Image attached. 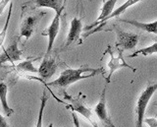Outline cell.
Segmentation results:
<instances>
[{
	"label": "cell",
	"mask_w": 157,
	"mask_h": 127,
	"mask_svg": "<svg viewBox=\"0 0 157 127\" xmlns=\"http://www.w3.org/2000/svg\"><path fill=\"white\" fill-rule=\"evenodd\" d=\"M99 73H104V69L103 68H90L85 65L76 68V69L68 68L61 72L60 76L56 80L47 83L46 86L55 87L58 89H66L67 87L73 85L74 83L83 79H88Z\"/></svg>",
	"instance_id": "cell-1"
},
{
	"label": "cell",
	"mask_w": 157,
	"mask_h": 127,
	"mask_svg": "<svg viewBox=\"0 0 157 127\" xmlns=\"http://www.w3.org/2000/svg\"><path fill=\"white\" fill-rule=\"evenodd\" d=\"M156 91H157V81L155 83L149 84L140 95L136 105V127H142V124L144 123L146 107L148 105L152 96L155 94Z\"/></svg>",
	"instance_id": "cell-2"
},
{
	"label": "cell",
	"mask_w": 157,
	"mask_h": 127,
	"mask_svg": "<svg viewBox=\"0 0 157 127\" xmlns=\"http://www.w3.org/2000/svg\"><path fill=\"white\" fill-rule=\"evenodd\" d=\"M108 54L109 55V60L107 62V66H108V76L105 77V80L107 83H110L111 80V77L113 75L116 70L120 69V68L123 67H126V68H129L132 71L136 72V69L134 67H132L131 65H129L128 63L126 62V60L124 59L123 57V51L120 50H116V51H113L111 46H108L106 50L103 53V55H106Z\"/></svg>",
	"instance_id": "cell-3"
},
{
	"label": "cell",
	"mask_w": 157,
	"mask_h": 127,
	"mask_svg": "<svg viewBox=\"0 0 157 127\" xmlns=\"http://www.w3.org/2000/svg\"><path fill=\"white\" fill-rule=\"evenodd\" d=\"M45 15V12H37L33 14H29V15L22 17L21 26H20V38L24 37L28 41L31 38L36 29L40 22L41 18Z\"/></svg>",
	"instance_id": "cell-4"
},
{
	"label": "cell",
	"mask_w": 157,
	"mask_h": 127,
	"mask_svg": "<svg viewBox=\"0 0 157 127\" xmlns=\"http://www.w3.org/2000/svg\"><path fill=\"white\" fill-rule=\"evenodd\" d=\"M115 34L117 37L116 42V48L122 50L124 52L125 50H134L136 46L137 42L140 40V36L137 34L125 32L119 28H115Z\"/></svg>",
	"instance_id": "cell-5"
},
{
	"label": "cell",
	"mask_w": 157,
	"mask_h": 127,
	"mask_svg": "<svg viewBox=\"0 0 157 127\" xmlns=\"http://www.w3.org/2000/svg\"><path fill=\"white\" fill-rule=\"evenodd\" d=\"M94 114L96 115L98 120H99L105 127H116L107 109L106 88H104L101 92L99 101H98V102L94 107Z\"/></svg>",
	"instance_id": "cell-6"
},
{
	"label": "cell",
	"mask_w": 157,
	"mask_h": 127,
	"mask_svg": "<svg viewBox=\"0 0 157 127\" xmlns=\"http://www.w3.org/2000/svg\"><path fill=\"white\" fill-rule=\"evenodd\" d=\"M58 68V63L54 53H45L43 60L38 68V75L43 80H48L55 74Z\"/></svg>",
	"instance_id": "cell-7"
},
{
	"label": "cell",
	"mask_w": 157,
	"mask_h": 127,
	"mask_svg": "<svg viewBox=\"0 0 157 127\" xmlns=\"http://www.w3.org/2000/svg\"><path fill=\"white\" fill-rule=\"evenodd\" d=\"M20 38H14L13 42L10 43L7 48L2 47L1 50V55H0V63L3 65L5 63L10 62L14 63L16 61H19L23 57V50H21L18 46V41Z\"/></svg>",
	"instance_id": "cell-8"
},
{
	"label": "cell",
	"mask_w": 157,
	"mask_h": 127,
	"mask_svg": "<svg viewBox=\"0 0 157 127\" xmlns=\"http://www.w3.org/2000/svg\"><path fill=\"white\" fill-rule=\"evenodd\" d=\"M50 8L53 9L56 13L61 11L65 7L64 0H29L22 4V9H37V8Z\"/></svg>",
	"instance_id": "cell-9"
},
{
	"label": "cell",
	"mask_w": 157,
	"mask_h": 127,
	"mask_svg": "<svg viewBox=\"0 0 157 127\" xmlns=\"http://www.w3.org/2000/svg\"><path fill=\"white\" fill-rule=\"evenodd\" d=\"M62 11H59L56 13L55 17L53 18V20L51 22V24L49 25V27L44 30L42 33V36H47L48 38V45H47V50H46V53H51L53 46H54V42H55L56 38L58 36L59 30H60V25H61V14Z\"/></svg>",
	"instance_id": "cell-10"
},
{
	"label": "cell",
	"mask_w": 157,
	"mask_h": 127,
	"mask_svg": "<svg viewBox=\"0 0 157 127\" xmlns=\"http://www.w3.org/2000/svg\"><path fill=\"white\" fill-rule=\"evenodd\" d=\"M140 1H141V0H127V1H126L124 4H123V5H121L120 7H118L117 9H115L114 12H113L108 18H106L104 21L101 22L97 27H95L94 29H92V30L90 31V32H87V33H86V34H83V38H87V37H90V35H92V34H94V33H96V32H98V31H100V30H101V28L105 25V23H106L108 20H110V19H113V18L119 17L120 15H122L123 13H125V11L127 10L128 8H130V7H132V6L136 5V3H139V2H140Z\"/></svg>",
	"instance_id": "cell-11"
},
{
	"label": "cell",
	"mask_w": 157,
	"mask_h": 127,
	"mask_svg": "<svg viewBox=\"0 0 157 127\" xmlns=\"http://www.w3.org/2000/svg\"><path fill=\"white\" fill-rule=\"evenodd\" d=\"M82 29H83V26L82 23V19L78 17H74L71 21L70 30H69L65 45H64V48L69 47L71 45H73L74 42H76L80 40V36L82 34Z\"/></svg>",
	"instance_id": "cell-12"
},
{
	"label": "cell",
	"mask_w": 157,
	"mask_h": 127,
	"mask_svg": "<svg viewBox=\"0 0 157 127\" xmlns=\"http://www.w3.org/2000/svg\"><path fill=\"white\" fill-rule=\"evenodd\" d=\"M117 1H118V0H106V1H104V3H103V6L101 8V12L99 14V16L97 17V19L93 23L86 26L85 30L88 31V32L91 31L93 28L97 27L101 22H103L106 18L109 17L111 14L114 12V10H115L114 8H115V5H116Z\"/></svg>",
	"instance_id": "cell-13"
},
{
	"label": "cell",
	"mask_w": 157,
	"mask_h": 127,
	"mask_svg": "<svg viewBox=\"0 0 157 127\" xmlns=\"http://www.w3.org/2000/svg\"><path fill=\"white\" fill-rule=\"evenodd\" d=\"M120 21L135 26L136 28L140 29V30L144 31L146 33L154 34V35L157 36V21H153L150 23H142V22H139L136 20H127V19H120Z\"/></svg>",
	"instance_id": "cell-14"
},
{
	"label": "cell",
	"mask_w": 157,
	"mask_h": 127,
	"mask_svg": "<svg viewBox=\"0 0 157 127\" xmlns=\"http://www.w3.org/2000/svg\"><path fill=\"white\" fill-rule=\"evenodd\" d=\"M7 94H8V87L3 81H1V83H0V102H1V107L5 115L9 117L14 113L15 110L11 109L8 105Z\"/></svg>",
	"instance_id": "cell-15"
},
{
	"label": "cell",
	"mask_w": 157,
	"mask_h": 127,
	"mask_svg": "<svg viewBox=\"0 0 157 127\" xmlns=\"http://www.w3.org/2000/svg\"><path fill=\"white\" fill-rule=\"evenodd\" d=\"M38 58H33V59H28L25 60L16 66V69L19 72H25V73H33V74H38V69H36L33 65V62Z\"/></svg>",
	"instance_id": "cell-16"
},
{
	"label": "cell",
	"mask_w": 157,
	"mask_h": 127,
	"mask_svg": "<svg viewBox=\"0 0 157 127\" xmlns=\"http://www.w3.org/2000/svg\"><path fill=\"white\" fill-rule=\"evenodd\" d=\"M157 53V42L152 43L151 46H146V47H144V48H140V50H136L135 52H132V54L129 55V57H136V56H140V55H142V56H148V55H151V54H156Z\"/></svg>",
	"instance_id": "cell-17"
},
{
	"label": "cell",
	"mask_w": 157,
	"mask_h": 127,
	"mask_svg": "<svg viewBox=\"0 0 157 127\" xmlns=\"http://www.w3.org/2000/svg\"><path fill=\"white\" fill-rule=\"evenodd\" d=\"M48 101V97L46 95V91L43 90L42 96L40 97V107H39L38 110V115H37V121H36V127H42V120H43V113H44V109H45L46 106V102Z\"/></svg>",
	"instance_id": "cell-18"
},
{
	"label": "cell",
	"mask_w": 157,
	"mask_h": 127,
	"mask_svg": "<svg viewBox=\"0 0 157 127\" xmlns=\"http://www.w3.org/2000/svg\"><path fill=\"white\" fill-rule=\"evenodd\" d=\"M12 9H13V3H10V7H9V12H8V17H7V21L6 24H5L4 28L2 29L1 34H0V46H1V48L3 47V42L5 41V36H6V31L9 26V22L10 19H11V14H12Z\"/></svg>",
	"instance_id": "cell-19"
},
{
	"label": "cell",
	"mask_w": 157,
	"mask_h": 127,
	"mask_svg": "<svg viewBox=\"0 0 157 127\" xmlns=\"http://www.w3.org/2000/svg\"><path fill=\"white\" fill-rule=\"evenodd\" d=\"M144 123L147 124L149 127H157V119L153 118V117L144 118Z\"/></svg>",
	"instance_id": "cell-20"
},
{
	"label": "cell",
	"mask_w": 157,
	"mask_h": 127,
	"mask_svg": "<svg viewBox=\"0 0 157 127\" xmlns=\"http://www.w3.org/2000/svg\"><path fill=\"white\" fill-rule=\"evenodd\" d=\"M72 117H73V123H74V127H82L80 120H78V117L77 115L76 112L72 111Z\"/></svg>",
	"instance_id": "cell-21"
},
{
	"label": "cell",
	"mask_w": 157,
	"mask_h": 127,
	"mask_svg": "<svg viewBox=\"0 0 157 127\" xmlns=\"http://www.w3.org/2000/svg\"><path fill=\"white\" fill-rule=\"evenodd\" d=\"M11 0H1L0 1V14H3V12H4V9H5V7L7 6V3H9Z\"/></svg>",
	"instance_id": "cell-22"
},
{
	"label": "cell",
	"mask_w": 157,
	"mask_h": 127,
	"mask_svg": "<svg viewBox=\"0 0 157 127\" xmlns=\"http://www.w3.org/2000/svg\"><path fill=\"white\" fill-rule=\"evenodd\" d=\"M0 127H10L7 119L3 116V114L0 115Z\"/></svg>",
	"instance_id": "cell-23"
},
{
	"label": "cell",
	"mask_w": 157,
	"mask_h": 127,
	"mask_svg": "<svg viewBox=\"0 0 157 127\" xmlns=\"http://www.w3.org/2000/svg\"><path fill=\"white\" fill-rule=\"evenodd\" d=\"M47 127H54V126H53V124H52V123H50V124H49Z\"/></svg>",
	"instance_id": "cell-24"
},
{
	"label": "cell",
	"mask_w": 157,
	"mask_h": 127,
	"mask_svg": "<svg viewBox=\"0 0 157 127\" xmlns=\"http://www.w3.org/2000/svg\"></svg>",
	"instance_id": "cell-25"
}]
</instances>
